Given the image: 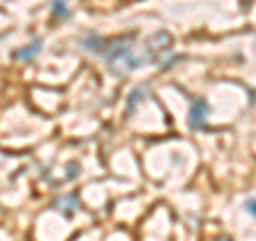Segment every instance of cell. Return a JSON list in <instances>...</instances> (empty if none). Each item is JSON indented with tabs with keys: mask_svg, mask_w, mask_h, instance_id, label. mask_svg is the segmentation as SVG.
Instances as JSON below:
<instances>
[{
	"mask_svg": "<svg viewBox=\"0 0 256 241\" xmlns=\"http://www.w3.org/2000/svg\"><path fill=\"white\" fill-rule=\"evenodd\" d=\"M52 11L56 18H60V20H66L70 11H68V6H66V0H52Z\"/></svg>",
	"mask_w": 256,
	"mask_h": 241,
	"instance_id": "ba28073f",
	"label": "cell"
},
{
	"mask_svg": "<svg viewBox=\"0 0 256 241\" xmlns=\"http://www.w3.org/2000/svg\"><path fill=\"white\" fill-rule=\"evenodd\" d=\"M207 114H210V105H207L203 98L192 100V105L188 109V124H190L192 130H201V128L205 126Z\"/></svg>",
	"mask_w": 256,
	"mask_h": 241,
	"instance_id": "3957f363",
	"label": "cell"
},
{
	"mask_svg": "<svg viewBox=\"0 0 256 241\" xmlns=\"http://www.w3.org/2000/svg\"><path fill=\"white\" fill-rule=\"evenodd\" d=\"M169 47H171V36H169V32L158 30V32H154V34H152L148 41H146V54H143V60H146V64H152L158 52L169 50Z\"/></svg>",
	"mask_w": 256,
	"mask_h": 241,
	"instance_id": "7a4b0ae2",
	"label": "cell"
},
{
	"mask_svg": "<svg viewBox=\"0 0 256 241\" xmlns=\"http://www.w3.org/2000/svg\"><path fill=\"white\" fill-rule=\"evenodd\" d=\"M54 207H56V210H60L62 214L70 216V214H75V212L79 210V198H77V194H66V196H60V198L54 203Z\"/></svg>",
	"mask_w": 256,
	"mask_h": 241,
	"instance_id": "5b68a950",
	"label": "cell"
},
{
	"mask_svg": "<svg viewBox=\"0 0 256 241\" xmlns=\"http://www.w3.org/2000/svg\"><path fill=\"white\" fill-rule=\"evenodd\" d=\"M216 241H233V239H230V237H226V235H222V237H218Z\"/></svg>",
	"mask_w": 256,
	"mask_h": 241,
	"instance_id": "30bf717a",
	"label": "cell"
},
{
	"mask_svg": "<svg viewBox=\"0 0 256 241\" xmlns=\"http://www.w3.org/2000/svg\"><path fill=\"white\" fill-rule=\"evenodd\" d=\"M79 47H84L86 52H92V54H100L102 47H105V38H100L98 34H86L79 38Z\"/></svg>",
	"mask_w": 256,
	"mask_h": 241,
	"instance_id": "8992f818",
	"label": "cell"
},
{
	"mask_svg": "<svg viewBox=\"0 0 256 241\" xmlns=\"http://www.w3.org/2000/svg\"><path fill=\"white\" fill-rule=\"evenodd\" d=\"M148 94H150V88L148 86H139L137 90H132V94L128 96V109H126V114H132L134 107L141 102V98H146Z\"/></svg>",
	"mask_w": 256,
	"mask_h": 241,
	"instance_id": "52a82bcc",
	"label": "cell"
},
{
	"mask_svg": "<svg viewBox=\"0 0 256 241\" xmlns=\"http://www.w3.org/2000/svg\"><path fill=\"white\" fill-rule=\"evenodd\" d=\"M132 43H134V34L120 36V38H114V41H105L100 56L105 58L109 70L116 77H126L130 70L146 64L143 56H137V52H132Z\"/></svg>",
	"mask_w": 256,
	"mask_h": 241,
	"instance_id": "6da1fadb",
	"label": "cell"
},
{
	"mask_svg": "<svg viewBox=\"0 0 256 241\" xmlns=\"http://www.w3.org/2000/svg\"><path fill=\"white\" fill-rule=\"evenodd\" d=\"M43 50V41L41 38H34V41H32V45H28V47H22V50H18L13 54V58L15 60H32V58H36L38 56V52Z\"/></svg>",
	"mask_w": 256,
	"mask_h": 241,
	"instance_id": "277c9868",
	"label": "cell"
},
{
	"mask_svg": "<svg viewBox=\"0 0 256 241\" xmlns=\"http://www.w3.org/2000/svg\"><path fill=\"white\" fill-rule=\"evenodd\" d=\"M246 210L250 212V216H254V198H250V200L246 203Z\"/></svg>",
	"mask_w": 256,
	"mask_h": 241,
	"instance_id": "9c48e42d",
	"label": "cell"
}]
</instances>
